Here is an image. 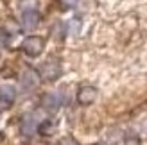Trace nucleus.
<instances>
[{
	"instance_id": "f257e3e1",
	"label": "nucleus",
	"mask_w": 147,
	"mask_h": 145,
	"mask_svg": "<svg viewBox=\"0 0 147 145\" xmlns=\"http://www.w3.org/2000/svg\"><path fill=\"white\" fill-rule=\"evenodd\" d=\"M43 40L40 38V36H29V38L24 40V43H22V48H24V52L27 56L31 57H38L41 52H43Z\"/></svg>"
},
{
	"instance_id": "f03ea898",
	"label": "nucleus",
	"mask_w": 147,
	"mask_h": 145,
	"mask_svg": "<svg viewBox=\"0 0 147 145\" xmlns=\"http://www.w3.org/2000/svg\"><path fill=\"white\" fill-rule=\"evenodd\" d=\"M38 83H40V75H38V72H36V70L27 68L24 74H22L20 84H22V88H24V91H31V90H34L36 86H38Z\"/></svg>"
},
{
	"instance_id": "7ed1b4c3",
	"label": "nucleus",
	"mask_w": 147,
	"mask_h": 145,
	"mask_svg": "<svg viewBox=\"0 0 147 145\" xmlns=\"http://www.w3.org/2000/svg\"><path fill=\"white\" fill-rule=\"evenodd\" d=\"M95 99H97V90H95L93 86H84V88H81L79 93H77V100H79V104H83V106H90Z\"/></svg>"
},
{
	"instance_id": "20e7f679",
	"label": "nucleus",
	"mask_w": 147,
	"mask_h": 145,
	"mask_svg": "<svg viewBox=\"0 0 147 145\" xmlns=\"http://www.w3.org/2000/svg\"><path fill=\"white\" fill-rule=\"evenodd\" d=\"M41 74L45 75V79H49V81H56V79L61 75V66H59V63H57V61H49L47 64H43Z\"/></svg>"
},
{
	"instance_id": "39448f33",
	"label": "nucleus",
	"mask_w": 147,
	"mask_h": 145,
	"mask_svg": "<svg viewBox=\"0 0 147 145\" xmlns=\"http://www.w3.org/2000/svg\"><path fill=\"white\" fill-rule=\"evenodd\" d=\"M65 97L63 93H47L45 97H43V106L47 107V109H57L59 104L65 102Z\"/></svg>"
},
{
	"instance_id": "423d86ee",
	"label": "nucleus",
	"mask_w": 147,
	"mask_h": 145,
	"mask_svg": "<svg viewBox=\"0 0 147 145\" xmlns=\"http://www.w3.org/2000/svg\"><path fill=\"white\" fill-rule=\"evenodd\" d=\"M38 120H36V117H34V113L32 115H25L24 118H22V133H24L25 136H31V134H34V131L38 129Z\"/></svg>"
},
{
	"instance_id": "0eeeda50",
	"label": "nucleus",
	"mask_w": 147,
	"mask_h": 145,
	"mask_svg": "<svg viewBox=\"0 0 147 145\" xmlns=\"http://www.w3.org/2000/svg\"><path fill=\"white\" fill-rule=\"evenodd\" d=\"M16 99V88L13 84H0V100L4 104H11Z\"/></svg>"
},
{
	"instance_id": "6e6552de",
	"label": "nucleus",
	"mask_w": 147,
	"mask_h": 145,
	"mask_svg": "<svg viewBox=\"0 0 147 145\" xmlns=\"http://www.w3.org/2000/svg\"><path fill=\"white\" fill-rule=\"evenodd\" d=\"M38 21H40V14L34 9H27V11H24V14H22V23H24L25 29H34L38 25Z\"/></svg>"
},
{
	"instance_id": "1a4fd4ad",
	"label": "nucleus",
	"mask_w": 147,
	"mask_h": 145,
	"mask_svg": "<svg viewBox=\"0 0 147 145\" xmlns=\"http://www.w3.org/2000/svg\"><path fill=\"white\" fill-rule=\"evenodd\" d=\"M79 31H81V21L79 20H72L70 21V32L72 34H79Z\"/></svg>"
},
{
	"instance_id": "9d476101",
	"label": "nucleus",
	"mask_w": 147,
	"mask_h": 145,
	"mask_svg": "<svg viewBox=\"0 0 147 145\" xmlns=\"http://www.w3.org/2000/svg\"><path fill=\"white\" fill-rule=\"evenodd\" d=\"M59 145H77V142L74 140V138H63L59 142Z\"/></svg>"
},
{
	"instance_id": "9b49d317",
	"label": "nucleus",
	"mask_w": 147,
	"mask_h": 145,
	"mask_svg": "<svg viewBox=\"0 0 147 145\" xmlns=\"http://www.w3.org/2000/svg\"><path fill=\"white\" fill-rule=\"evenodd\" d=\"M124 145H140V142H138V138H127Z\"/></svg>"
},
{
	"instance_id": "f8f14e48",
	"label": "nucleus",
	"mask_w": 147,
	"mask_h": 145,
	"mask_svg": "<svg viewBox=\"0 0 147 145\" xmlns=\"http://www.w3.org/2000/svg\"><path fill=\"white\" fill-rule=\"evenodd\" d=\"M5 41H7V34H5L4 31H0V47H4Z\"/></svg>"
},
{
	"instance_id": "ddd939ff",
	"label": "nucleus",
	"mask_w": 147,
	"mask_h": 145,
	"mask_svg": "<svg viewBox=\"0 0 147 145\" xmlns=\"http://www.w3.org/2000/svg\"><path fill=\"white\" fill-rule=\"evenodd\" d=\"M63 4H67L68 7H76L79 4V0H63Z\"/></svg>"
},
{
	"instance_id": "4468645a",
	"label": "nucleus",
	"mask_w": 147,
	"mask_h": 145,
	"mask_svg": "<svg viewBox=\"0 0 147 145\" xmlns=\"http://www.w3.org/2000/svg\"><path fill=\"white\" fill-rule=\"evenodd\" d=\"M142 131H144V133H147V118L142 122Z\"/></svg>"
},
{
	"instance_id": "2eb2a0df",
	"label": "nucleus",
	"mask_w": 147,
	"mask_h": 145,
	"mask_svg": "<svg viewBox=\"0 0 147 145\" xmlns=\"http://www.w3.org/2000/svg\"><path fill=\"white\" fill-rule=\"evenodd\" d=\"M99 145H106V143H99Z\"/></svg>"
}]
</instances>
